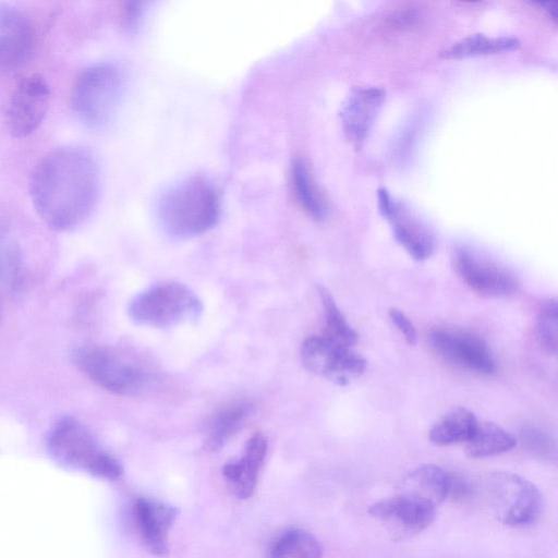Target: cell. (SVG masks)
Returning <instances> with one entry per match:
<instances>
[{"label":"cell","instance_id":"2e32d148","mask_svg":"<svg viewBox=\"0 0 558 558\" xmlns=\"http://www.w3.org/2000/svg\"><path fill=\"white\" fill-rule=\"evenodd\" d=\"M134 515L145 547L157 556L167 554L168 535L178 509L159 500L140 498L134 505Z\"/></svg>","mask_w":558,"mask_h":558},{"label":"cell","instance_id":"8fae6325","mask_svg":"<svg viewBox=\"0 0 558 558\" xmlns=\"http://www.w3.org/2000/svg\"><path fill=\"white\" fill-rule=\"evenodd\" d=\"M50 102L46 78L37 73L22 77L12 90L4 111L9 132L16 137L32 134L43 122Z\"/></svg>","mask_w":558,"mask_h":558},{"label":"cell","instance_id":"6da1fadb","mask_svg":"<svg viewBox=\"0 0 558 558\" xmlns=\"http://www.w3.org/2000/svg\"><path fill=\"white\" fill-rule=\"evenodd\" d=\"M29 195L38 216L57 231L82 225L100 192V171L90 151L80 146L50 150L34 167Z\"/></svg>","mask_w":558,"mask_h":558},{"label":"cell","instance_id":"7c38bea8","mask_svg":"<svg viewBox=\"0 0 558 558\" xmlns=\"http://www.w3.org/2000/svg\"><path fill=\"white\" fill-rule=\"evenodd\" d=\"M368 511L384 524L393 539L415 536L427 529L437 515V507L400 492L376 501Z\"/></svg>","mask_w":558,"mask_h":558},{"label":"cell","instance_id":"30bf717a","mask_svg":"<svg viewBox=\"0 0 558 558\" xmlns=\"http://www.w3.org/2000/svg\"><path fill=\"white\" fill-rule=\"evenodd\" d=\"M428 341L437 355L459 368L482 375H489L496 369L492 350L471 331L452 327L434 328Z\"/></svg>","mask_w":558,"mask_h":558},{"label":"cell","instance_id":"603a6c76","mask_svg":"<svg viewBox=\"0 0 558 558\" xmlns=\"http://www.w3.org/2000/svg\"><path fill=\"white\" fill-rule=\"evenodd\" d=\"M520 41L514 37H488L473 34L464 37L440 52L444 59L495 54L519 48Z\"/></svg>","mask_w":558,"mask_h":558},{"label":"cell","instance_id":"277c9868","mask_svg":"<svg viewBox=\"0 0 558 558\" xmlns=\"http://www.w3.org/2000/svg\"><path fill=\"white\" fill-rule=\"evenodd\" d=\"M47 450L60 465L88 472L106 480H118L123 468L107 453L90 432L78 421L63 417L51 429Z\"/></svg>","mask_w":558,"mask_h":558},{"label":"cell","instance_id":"9a60e30c","mask_svg":"<svg viewBox=\"0 0 558 558\" xmlns=\"http://www.w3.org/2000/svg\"><path fill=\"white\" fill-rule=\"evenodd\" d=\"M384 101L385 90L379 87H357L349 94L340 111L348 140L354 144L365 140Z\"/></svg>","mask_w":558,"mask_h":558},{"label":"cell","instance_id":"44dd1931","mask_svg":"<svg viewBox=\"0 0 558 558\" xmlns=\"http://www.w3.org/2000/svg\"><path fill=\"white\" fill-rule=\"evenodd\" d=\"M477 422L470 410L462 407L456 408L430 428L429 440L439 446L466 442Z\"/></svg>","mask_w":558,"mask_h":558},{"label":"cell","instance_id":"52a82bcc","mask_svg":"<svg viewBox=\"0 0 558 558\" xmlns=\"http://www.w3.org/2000/svg\"><path fill=\"white\" fill-rule=\"evenodd\" d=\"M484 488L495 518L502 524L531 525L543 512L544 499L537 486L515 473L493 472L486 477Z\"/></svg>","mask_w":558,"mask_h":558},{"label":"cell","instance_id":"d4e9b609","mask_svg":"<svg viewBox=\"0 0 558 558\" xmlns=\"http://www.w3.org/2000/svg\"><path fill=\"white\" fill-rule=\"evenodd\" d=\"M317 291L325 315L323 335L337 343L353 348L357 340L356 332L347 322L330 292L323 286H318Z\"/></svg>","mask_w":558,"mask_h":558},{"label":"cell","instance_id":"9c48e42d","mask_svg":"<svg viewBox=\"0 0 558 558\" xmlns=\"http://www.w3.org/2000/svg\"><path fill=\"white\" fill-rule=\"evenodd\" d=\"M451 263L463 282L481 295L505 298L518 289V279L511 270L469 246L454 247Z\"/></svg>","mask_w":558,"mask_h":558},{"label":"cell","instance_id":"484cf974","mask_svg":"<svg viewBox=\"0 0 558 558\" xmlns=\"http://www.w3.org/2000/svg\"><path fill=\"white\" fill-rule=\"evenodd\" d=\"M535 337L548 354H556L558 347V308L555 299L542 303L535 322Z\"/></svg>","mask_w":558,"mask_h":558},{"label":"cell","instance_id":"7a4b0ae2","mask_svg":"<svg viewBox=\"0 0 558 558\" xmlns=\"http://www.w3.org/2000/svg\"><path fill=\"white\" fill-rule=\"evenodd\" d=\"M162 230L178 239H189L211 229L220 214L217 187L203 175L186 177L170 185L157 203Z\"/></svg>","mask_w":558,"mask_h":558},{"label":"cell","instance_id":"5b68a950","mask_svg":"<svg viewBox=\"0 0 558 558\" xmlns=\"http://www.w3.org/2000/svg\"><path fill=\"white\" fill-rule=\"evenodd\" d=\"M73 360L90 380L116 395L138 396L153 381L150 372L137 360L110 347L77 348Z\"/></svg>","mask_w":558,"mask_h":558},{"label":"cell","instance_id":"5bb4252c","mask_svg":"<svg viewBox=\"0 0 558 558\" xmlns=\"http://www.w3.org/2000/svg\"><path fill=\"white\" fill-rule=\"evenodd\" d=\"M34 28L27 15L17 7L0 3V72L23 65L34 47Z\"/></svg>","mask_w":558,"mask_h":558},{"label":"cell","instance_id":"ac0fdd59","mask_svg":"<svg viewBox=\"0 0 558 558\" xmlns=\"http://www.w3.org/2000/svg\"><path fill=\"white\" fill-rule=\"evenodd\" d=\"M450 474L437 465L423 464L412 470L398 492L438 507L448 498Z\"/></svg>","mask_w":558,"mask_h":558},{"label":"cell","instance_id":"4316f807","mask_svg":"<svg viewBox=\"0 0 558 558\" xmlns=\"http://www.w3.org/2000/svg\"><path fill=\"white\" fill-rule=\"evenodd\" d=\"M20 267V251L7 227L0 223V279L13 282Z\"/></svg>","mask_w":558,"mask_h":558},{"label":"cell","instance_id":"f1b7e54d","mask_svg":"<svg viewBox=\"0 0 558 558\" xmlns=\"http://www.w3.org/2000/svg\"><path fill=\"white\" fill-rule=\"evenodd\" d=\"M525 440L530 448L541 451L548 449L549 439L546 435L536 429H529L525 432Z\"/></svg>","mask_w":558,"mask_h":558},{"label":"cell","instance_id":"ffe728a7","mask_svg":"<svg viewBox=\"0 0 558 558\" xmlns=\"http://www.w3.org/2000/svg\"><path fill=\"white\" fill-rule=\"evenodd\" d=\"M291 183L295 198L302 209L314 220H324L328 205L317 186L307 165L298 159L291 167Z\"/></svg>","mask_w":558,"mask_h":558},{"label":"cell","instance_id":"8992f818","mask_svg":"<svg viewBox=\"0 0 558 558\" xmlns=\"http://www.w3.org/2000/svg\"><path fill=\"white\" fill-rule=\"evenodd\" d=\"M203 304L187 286L177 281L156 283L137 293L128 305L129 317L137 325L167 328L195 322Z\"/></svg>","mask_w":558,"mask_h":558},{"label":"cell","instance_id":"83f0119b","mask_svg":"<svg viewBox=\"0 0 558 558\" xmlns=\"http://www.w3.org/2000/svg\"><path fill=\"white\" fill-rule=\"evenodd\" d=\"M389 318L397 329L402 333L409 344L416 342V330L408 316L399 308L391 307L388 312Z\"/></svg>","mask_w":558,"mask_h":558},{"label":"cell","instance_id":"ba28073f","mask_svg":"<svg viewBox=\"0 0 558 558\" xmlns=\"http://www.w3.org/2000/svg\"><path fill=\"white\" fill-rule=\"evenodd\" d=\"M301 359L307 371L338 386L351 384L366 369L365 359L353 348L337 343L324 335L304 340Z\"/></svg>","mask_w":558,"mask_h":558},{"label":"cell","instance_id":"f546056e","mask_svg":"<svg viewBox=\"0 0 558 558\" xmlns=\"http://www.w3.org/2000/svg\"><path fill=\"white\" fill-rule=\"evenodd\" d=\"M538 4L545 8L554 21H557L558 2H541Z\"/></svg>","mask_w":558,"mask_h":558},{"label":"cell","instance_id":"d6986e66","mask_svg":"<svg viewBox=\"0 0 558 558\" xmlns=\"http://www.w3.org/2000/svg\"><path fill=\"white\" fill-rule=\"evenodd\" d=\"M254 407L248 401H236L226 405L210 420L205 442L210 450L223 447L243 427Z\"/></svg>","mask_w":558,"mask_h":558},{"label":"cell","instance_id":"7402d4cb","mask_svg":"<svg viewBox=\"0 0 558 558\" xmlns=\"http://www.w3.org/2000/svg\"><path fill=\"white\" fill-rule=\"evenodd\" d=\"M515 438L502 427L492 422H477L466 441V453L472 458H486L511 450Z\"/></svg>","mask_w":558,"mask_h":558},{"label":"cell","instance_id":"4fadbf2b","mask_svg":"<svg viewBox=\"0 0 558 558\" xmlns=\"http://www.w3.org/2000/svg\"><path fill=\"white\" fill-rule=\"evenodd\" d=\"M379 211L389 221L396 241L416 260L428 258L435 250L429 229L402 203L378 190Z\"/></svg>","mask_w":558,"mask_h":558},{"label":"cell","instance_id":"3957f363","mask_svg":"<svg viewBox=\"0 0 558 558\" xmlns=\"http://www.w3.org/2000/svg\"><path fill=\"white\" fill-rule=\"evenodd\" d=\"M124 74L113 62L93 63L80 72L72 86L70 104L85 124L100 128L116 114L124 92Z\"/></svg>","mask_w":558,"mask_h":558},{"label":"cell","instance_id":"e0dca14e","mask_svg":"<svg viewBox=\"0 0 558 558\" xmlns=\"http://www.w3.org/2000/svg\"><path fill=\"white\" fill-rule=\"evenodd\" d=\"M266 452L267 439L263 434L256 433L247 439L241 458L225 464L223 477L238 498L245 499L254 493Z\"/></svg>","mask_w":558,"mask_h":558},{"label":"cell","instance_id":"cb8c5ba5","mask_svg":"<svg viewBox=\"0 0 558 558\" xmlns=\"http://www.w3.org/2000/svg\"><path fill=\"white\" fill-rule=\"evenodd\" d=\"M322 553V545L313 534L302 529H289L272 542L269 558H320Z\"/></svg>","mask_w":558,"mask_h":558}]
</instances>
